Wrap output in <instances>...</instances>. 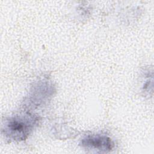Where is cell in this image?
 Listing matches in <instances>:
<instances>
[{
	"mask_svg": "<svg viewBox=\"0 0 154 154\" xmlns=\"http://www.w3.org/2000/svg\"><path fill=\"white\" fill-rule=\"evenodd\" d=\"M36 120L32 115L16 116L8 120L5 133L14 140H23L29 134Z\"/></svg>",
	"mask_w": 154,
	"mask_h": 154,
	"instance_id": "1",
	"label": "cell"
},
{
	"mask_svg": "<svg viewBox=\"0 0 154 154\" xmlns=\"http://www.w3.org/2000/svg\"><path fill=\"white\" fill-rule=\"evenodd\" d=\"M80 144L85 148L100 152L110 151L114 147V143L109 137L98 134L86 136L81 140Z\"/></svg>",
	"mask_w": 154,
	"mask_h": 154,
	"instance_id": "2",
	"label": "cell"
}]
</instances>
